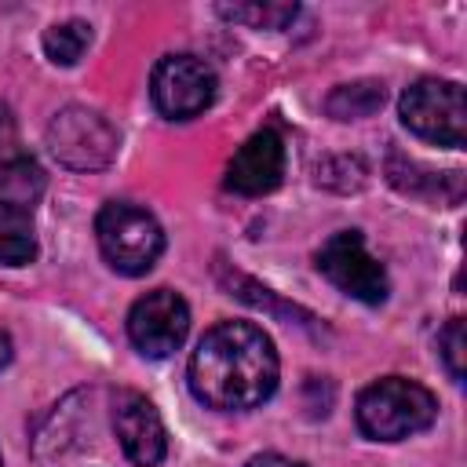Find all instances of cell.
Returning a JSON list of instances; mask_svg holds the SVG:
<instances>
[{"label": "cell", "instance_id": "cell-1", "mask_svg": "<svg viewBox=\"0 0 467 467\" xmlns=\"http://www.w3.org/2000/svg\"><path fill=\"white\" fill-rule=\"evenodd\" d=\"M274 339L252 321H223L208 328L190 358V390L208 409L244 412L277 390Z\"/></svg>", "mask_w": 467, "mask_h": 467}, {"label": "cell", "instance_id": "cell-2", "mask_svg": "<svg viewBox=\"0 0 467 467\" xmlns=\"http://www.w3.org/2000/svg\"><path fill=\"white\" fill-rule=\"evenodd\" d=\"M358 427L365 438L372 441H401L409 434H420L434 423L438 416V401L434 394L405 376H383L376 383H368L358 394L354 405Z\"/></svg>", "mask_w": 467, "mask_h": 467}, {"label": "cell", "instance_id": "cell-3", "mask_svg": "<svg viewBox=\"0 0 467 467\" xmlns=\"http://www.w3.org/2000/svg\"><path fill=\"white\" fill-rule=\"evenodd\" d=\"M95 237H99L102 259L117 274H128V277L146 274L161 259V252H164L161 223L146 208L128 204V201H109V204L99 208Z\"/></svg>", "mask_w": 467, "mask_h": 467}, {"label": "cell", "instance_id": "cell-4", "mask_svg": "<svg viewBox=\"0 0 467 467\" xmlns=\"http://www.w3.org/2000/svg\"><path fill=\"white\" fill-rule=\"evenodd\" d=\"M401 120L412 135L460 150L467 142V99L456 80H416L401 95Z\"/></svg>", "mask_w": 467, "mask_h": 467}, {"label": "cell", "instance_id": "cell-5", "mask_svg": "<svg viewBox=\"0 0 467 467\" xmlns=\"http://www.w3.org/2000/svg\"><path fill=\"white\" fill-rule=\"evenodd\" d=\"M317 270L350 299L358 303H368V306H379L390 292V281H387V270L383 263L365 248V237L358 230H339L332 234L321 252H317Z\"/></svg>", "mask_w": 467, "mask_h": 467}, {"label": "cell", "instance_id": "cell-6", "mask_svg": "<svg viewBox=\"0 0 467 467\" xmlns=\"http://www.w3.org/2000/svg\"><path fill=\"white\" fill-rule=\"evenodd\" d=\"M215 73L197 55H164L150 77L153 106L171 120H190L215 102Z\"/></svg>", "mask_w": 467, "mask_h": 467}, {"label": "cell", "instance_id": "cell-7", "mask_svg": "<svg viewBox=\"0 0 467 467\" xmlns=\"http://www.w3.org/2000/svg\"><path fill=\"white\" fill-rule=\"evenodd\" d=\"M47 146L69 168H102L117 153V128L95 109L69 106L47 124Z\"/></svg>", "mask_w": 467, "mask_h": 467}, {"label": "cell", "instance_id": "cell-8", "mask_svg": "<svg viewBox=\"0 0 467 467\" xmlns=\"http://www.w3.org/2000/svg\"><path fill=\"white\" fill-rule=\"evenodd\" d=\"M190 332V306L171 288H153L128 310V339L146 358H168Z\"/></svg>", "mask_w": 467, "mask_h": 467}, {"label": "cell", "instance_id": "cell-9", "mask_svg": "<svg viewBox=\"0 0 467 467\" xmlns=\"http://www.w3.org/2000/svg\"><path fill=\"white\" fill-rule=\"evenodd\" d=\"M285 175V142L274 128H263L241 142L234 161L226 164V190L241 197H263L277 190Z\"/></svg>", "mask_w": 467, "mask_h": 467}, {"label": "cell", "instance_id": "cell-10", "mask_svg": "<svg viewBox=\"0 0 467 467\" xmlns=\"http://www.w3.org/2000/svg\"><path fill=\"white\" fill-rule=\"evenodd\" d=\"M113 431L135 467H157L168 452V431L161 423V412L142 394H120L113 409Z\"/></svg>", "mask_w": 467, "mask_h": 467}, {"label": "cell", "instance_id": "cell-11", "mask_svg": "<svg viewBox=\"0 0 467 467\" xmlns=\"http://www.w3.org/2000/svg\"><path fill=\"white\" fill-rule=\"evenodd\" d=\"M40 193H44V171L33 157L15 153V157L0 161V201L4 204H18V208L33 212Z\"/></svg>", "mask_w": 467, "mask_h": 467}, {"label": "cell", "instance_id": "cell-12", "mask_svg": "<svg viewBox=\"0 0 467 467\" xmlns=\"http://www.w3.org/2000/svg\"><path fill=\"white\" fill-rule=\"evenodd\" d=\"M33 259H36L33 212L0 201V263L22 266V263H33Z\"/></svg>", "mask_w": 467, "mask_h": 467}, {"label": "cell", "instance_id": "cell-13", "mask_svg": "<svg viewBox=\"0 0 467 467\" xmlns=\"http://www.w3.org/2000/svg\"><path fill=\"white\" fill-rule=\"evenodd\" d=\"M328 113L336 120H354V117H368L372 109L383 106V84L376 80H358V84H343L328 95Z\"/></svg>", "mask_w": 467, "mask_h": 467}, {"label": "cell", "instance_id": "cell-14", "mask_svg": "<svg viewBox=\"0 0 467 467\" xmlns=\"http://www.w3.org/2000/svg\"><path fill=\"white\" fill-rule=\"evenodd\" d=\"M91 44V26L80 22V18H69V22H58L44 33V51L55 66H73Z\"/></svg>", "mask_w": 467, "mask_h": 467}, {"label": "cell", "instance_id": "cell-15", "mask_svg": "<svg viewBox=\"0 0 467 467\" xmlns=\"http://www.w3.org/2000/svg\"><path fill=\"white\" fill-rule=\"evenodd\" d=\"M219 15L230 22H248L252 29H281L285 22L296 18V4H237V7H219Z\"/></svg>", "mask_w": 467, "mask_h": 467}, {"label": "cell", "instance_id": "cell-16", "mask_svg": "<svg viewBox=\"0 0 467 467\" xmlns=\"http://www.w3.org/2000/svg\"><path fill=\"white\" fill-rule=\"evenodd\" d=\"M438 350H441V361H445L449 376L452 379H463V372H467V325H463V317H452L441 328Z\"/></svg>", "mask_w": 467, "mask_h": 467}, {"label": "cell", "instance_id": "cell-17", "mask_svg": "<svg viewBox=\"0 0 467 467\" xmlns=\"http://www.w3.org/2000/svg\"><path fill=\"white\" fill-rule=\"evenodd\" d=\"M15 153H22V150H18V128H15L11 109L0 102V161H4V157H15Z\"/></svg>", "mask_w": 467, "mask_h": 467}, {"label": "cell", "instance_id": "cell-18", "mask_svg": "<svg viewBox=\"0 0 467 467\" xmlns=\"http://www.w3.org/2000/svg\"><path fill=\"white\" fill-rule=\"evenodd\" d=\"M244 467H303L299 460H288L281 452H263V456H252Z\"/></svg>", "mask_w": 467, "mask_h": 467}, {"label": "cell", "instance_id": "cell-19", "mask_svg": "<svg viewBox=\"0 0 467 467\" xmlns=\"http://www.w3.org/2000/svg\"><path fill=\"white\" fill-rule=\"evenodd\" d=\"M11 361V339H7V332H0V368Z\"/></svg>", "mask_w": 467, "mask_h": 467}]
</instances>
